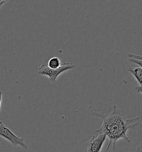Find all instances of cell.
<instances>
[{
    "mask_svg": "<svg viewBox=\"0 0 142 152\" xmlns=\"http://www.w3.org/2000/svg\"><path fill=\"white\" fill-rule=\"evenodd\" d=\"M129 61L130 63L135 64L136 65H138V66H139V67L142 68V60H136L134 58H129Z\"/></svg>",
    "mask_w": 142,
    "mask_h": 152,
    "instance_id": "obj_7",
    "label": "cell"
},
{
    "mask_svg": "<svg viewBox=\"0 0 142 152\" xmlns=\"http://www.w3.org/2000/svg\"><path fill=\"white\" fill-rule=\"evenodd\" d=\"M128 71L133 77L135 79L139 85H142V68L141 67H129L128 69Z\"/></svg>",
    "mask_w": 142,
    "mask_h": 152,
    "instance_id": "obj_5",
    "label": "cell"
},
{
    "mask_svg": "<svg viewBox=\"0 0 142 152\" xmlns=\"http://www.w3.org/2000/svg\"><path fill=\"white\" fill-rule=\"evenodd\" d=\"M75 65L72 63H64L57 69H51L46 65H42L38 68V72L40 75L47 76L51 82H56L58 77L64 72L73 69Z\"/></svg>",
    "mask_w": 142,
    "mask_h": 152,
    "instance_id": "obj_2",
    "label": "cell"
},
{
    "mask_svg": "<svg viewBox=\"0 0 142 152\" xmlns=\"http://www.w3.org/2000/svg\"><path fill=\"white\" fill-rule=\"evenodd\" d=\"M8 1H6V0H0V7L5 4L6 2H7Z\"/></svg>",
    "mask_w": 142,
    "mask_h": 152,
    "instance_id": "obj_10",
    "label": "cell"
},
{
    "mask_svg": "<svg viewBox=\"0 0 142 152\" xmlns=\"http://www.w3.org/2000/svg\"><path fill=\"white\" fill-rule=\"evenodd\" d=\"M135 89L136 90V91L137 92V93H142V86H136L135 87Z\"/></svg>",
    "mask_w": 142,
    "mask_h": 152,
    "instance_id": "obj_9",
    "label": "cell"
},
{
    "mask_svg": "<svg viewBox=\"0 0 142 152\" xmlns=\"http://www.w3.org/2000/svg\"><path fill=\"white\" fill-rule=\"evenodd\" d=\"M0 137L5 139L9 142L11 143L13 145L20 146L23 149H26L28 146L24 141V139L22 137H18L17 135L9 129V128L4 125V124L0 121Z\"/></svg>",
    "mask_w": 142,
    "mask_h": 152,
    "instance_id": "obj_3",
    "label": "cell"
},
{
    "mask_svg": "<svg viewBox=\"0 0 142 152\" xmlns=\"http://www.w3.org/2000/svg\"><path fill=\"white\" fill-rule=\"evenodd\" d=\"M106 138V135L103 133L93 136L86 143L87 152H101Z\"/></svg>",
    "mask_w": 142,
    "mask_h": 152,
    "instance_id": "obj_4",
    "label": "cell"
},
{
    "mask_svg": "<svg viewBox=\"0 0 142 152\" xmlns=\"http://www.w3.org/2000/svg\"><path fill=\"white\" fill-rule=\"evenodd\" d=\"M2 93L0 90V111H1V102H2Z\"/></svg>",
    "mask_w": 142,
    "mask_h": 152,
    "instance_id": "obj_11",
    "label": "cell"
},
{
    "mask_svg": "<svg viewBox=\"0 0 142 152\" xmlns=\"http://www.w3.org/2000/svg\"><path fill=\"white\" fill-rule=\"evenodd\" d=\"M135 152H142V140L139 145L138 146Z\"/></svg>",
    "mask_w": 142,
    "mask_h": 152,
    "instance_id": "obj_8",
    "label": "cell"
},
{
    "mask_svg": "<svg viewBox=\"0 0 142 152\" xmlns=\"http://www.w3.org/2000/svg\"><path fill=\"white\" fill-rule=\"evenodd\" d=\"M92 115L102 120V126L95 130L96 133L106 134L109 139V143L105 152L109 149L112 143L113 151L115 152V144L120 139H124L127 143H131L127 133L128 130L137 126L139 116L128 118L120 112L115 105L113 106V110L109 113L94 112Z\"/></svg>",
    "mask_w": 142,
    "mask_h": 152,
    "instance_id": "obj_1",
    "label": "cell"
},
{
    "mask_svg": "<svg viewBox=\"0 0 142 152\" xmlns=\"http://www.w3.org/2000/svg\"><path fill=\"white\" fill-rule=\"evenodd\" d=\"M62 64L57 57H53L49 60L48 66L51 69H57L61 66Z\"/></svg>",
    "mask_w": 142,
    "mask_h": 152,
    "instance_id": "obj_6",
    "label": "cell"
}]
</instances>
